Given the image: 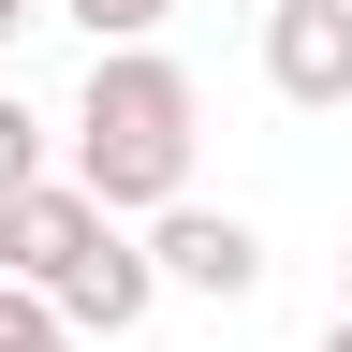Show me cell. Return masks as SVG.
Segmentation results:
<instances>
[{"label":"cell","instance_id":"1","mask_svg":"<svg viewBox=\"0 0 352 352\" xmlns=\"http://www.w3.org/2000/svg\"><path fill=\"white\" fill-rule=\"evenodd\" d=\"M191 74L162 59V44H118V59H88V103H74V191L103 206V220H162V206H191Z\"/></svg>","mask_w":352,"mask_h":352},{"label":"cell","instance_id":"2","mask_svg":"<svg viewBox=\"0 0 352 352\" xmlns=\"http://www.w3.org/2000/svg\"><path fill=\"white\" fill-rule=\"evenodd\" d=\"M132 250H147V279H176V294H206V308H235V294H264V235H250L235 206H162V220H147Z\"/></svg>","mask_w":352,"mask_h":352},{"label":"cell","instance_id":"3","mask_svg":"<svg viewBox=\"0 0 352 352\" xmlns=\"http://www.w3.org/2000/svg\"><path fill=\"white\" fill-rule=\"evenodd\" d=\"M264 88L338 118L352 103V0H264Z\"/></svg>","mask_w":352,"mask_h":352},{"label":"cell","instance_id":"4","mask_svg":"<svg viewBox=\"0 0 352 352\" xmlns=\"http://www.w3.org/2000/svg\"><path fill=\"white\" fill-rule=\"evenodd\" d=\"M88 235H118V220L88 206L74 176H30V191L0 206V294H59V264H74Z\"/></svg>","mask_w":352,"mask_h":352},{"label":"cell","instance_id":"5","mask_svg":"<svg viewBox=\"0 0 352 352\" xmlns=\"http://www.w3.org/2000/svg\"><path fill=\"white\" fill-rule=\"evenodd\" d=\"M147 250H132V235H88L74 264H59V294H44V323H59V338H132V323H147Z\"/></svg>","mask_w":352,"mask_h":352},{"label":"cell","instance_id":"6","mask_svg":"<svg viewBox=\"0 0 352 352\" xmlns=\"http://www.w3.org/2000/svg\"><path fill=\"white\" fill-rule=\"evenodd\" d=\"M74 15H88V59H118V44L162 30V0H74Z\"/></svg>","mask_w":352,"mask_h":352},{"label":"cell","instance_id":"7","mask_svg":"<svg viewBox=\"0 0 352 352\" xmlns=\"http://www.w3.org/2000/svg\"><path fill=\"white\" fill-rule=\"evenodd\" d=\"M30 176H44V118H30V103H0V206H15Z\"/></svg>","mask_w":352,"mask_h":352},{"label":"cell","instance_id":"8","mask_svg":"<svg viewBox=\"0 0 352 352\" xmlns=\"http://www.w3.org/2000/svg\"><path fill=\"white\" fill-rule=\"evenodd\" d=\"M0 352H74V338L44 323V294H0Z\"/></svg>","mask_w":352,"mask_h":352},{"label":"cell","instance_id":"9","mask_svg":"<svg viewBox=\"0 0 352 352\" xmlns=\"http://www.w3.org/2000/svg\"><path fill=\"white\" fill-rule=\"evenodd\" d=\"M15 30H30V0H0V44H15Z\"/></svg>","mask_w":352,"mask_h":352},{"label":"cell","instance_id":"10","mask_svg":"<svg viewBox=\"0 0 352 352\" xmlns=\"http://www.w3.org/2000/svg\"><path fill=\"white\" fill-rule=\"evenodd\" d=\"M308 352H352V323H323V338H308Z\"/></svg>","mask_w":352,"mask_h":352}]
</instances>
